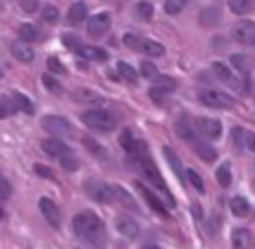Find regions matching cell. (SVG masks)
I'll return each mask as SVG.
<instances>
[{
  "label": "cell",
  "instance_id": "6da1fadb",
  "mask_svg": "<svg viewBox=\"0 0 255 249\" xmlns=\"http://www.w3.org/2000/svg\"><path fill=\"white\" fill-rule=\"evenodd\" d=\"M72 227H74L76 237H80L90 247H94V249H106V241H108L106 225H104V221L96 213H92V211H80V213H76L74 219H72Z\"/></svg>",
  "mask_w": 255,
  "mask_h": 249
},
{
  "label": "cell",
  "instance_id": "7a4b0ae2",
  "mask_svg": "<svg viewBox=\"0 0 255 249\" xmlns=\"http://www.w3.org/2000/svg\"><path fill=\"white\" fill-rule=\"evenodd\" d=\"M133 163H135V165H137V169L141 171L143 179H147L151 185H155L157 189H161V193H163V197H165L167 205H175V201L171 199V193H169V189L165 187V181H163V177H161L159 169L155 167L153 159H151L149 155H143V157H139V159H133Z\"/></svg>",
  "mask_w": 255,
  "mask_h": 249
},
{
  "label": "cell",
  "instance_id": "3957f363",
  "mask_svg": "<svg viewBox=\"0 0 255 249\" xmlns=\"http://www.w3.org/2000/svg\"><path fill=\"white\" fill-rule=\"evenodd\" d=\"M82 122L90 127V129H96V131H112L116 129L118 125V120L112 112L108 110H100V108H94V110H86L82 114Z\"/></svg>",
  "mask_w": 255,
  "mask_h": 249
},
{
  "label": "cell",
  "instance_id": "277c9868",
  "mask_svg": "<svg viewBox=\"0 0 255 249\" xmlns=\"http://www.w3.org/2000/svg\"><path fill=\"white\" fill-rule=\"evenodd\" d=\"M124 44L133 52H143L145 56H153V58L165 54L163 44H159L155 40H149V38H143V36H137V34H131V32L124 34Z\"/></svg>",
  "mask_w": 255,
  "mask_h": 249
},
{
  "label": "cell",
  "instance_id": "5b68a950",
  "mask_svg": "<svg viewBox=\"0 0 255 249\" xmlns=\"http://www.w3.org/2000/svg\"><path fill=\"white\" fill-rule=\"evenodd\" d=\"M199 102L207 108H215V110H227V108H233L235 100L233 96H229L227 92L223 90H217V88H207V90H201L197 94Z\"/></svg>",
  "mask_w": 255,
  "mask_h": 249
},
{
  "label": "cell",
  "instance_id": "8992f818",
  "mask_svg": "<svg viewBox=\"0 0 255 249\" xmlns=\"http://www.w3.org/2000/svg\"><path fill=\"white\" fill-rule=\"evenodd\" d=\"M84 191L90 199H94L98 203H112L116 199V185H108L98 179H86Z\"/></svg>",
  "mask_w": 255,
  "mask_h": 249
},
{
  "label": "cell",
  "instance_id": "52a82bcc",
  "mask_svg": "<svg viewBox=\"0 0 255 249\" xmlns=\"http://www.w3.org/2000/svg\"><path fill=\"white\" fill-rule=\"evenodd\" d=\"M211 72L215 74V78L223 84H227L229 88H233L235 92H243L245 90V78H241L239 74H235L229 66H225L223 62H213L211 64Z\"/></svg>",
  "mask_w": 255,
  "mask_h": 249
},
{
  "label": "cell",
  "instance_id": "ba28073f",
  "mask_svg": "<svg viewBox=\"0 0 255 249\" xmlns=\"http://www.w3.org/2000/svg\"><path fill=\"white\" fill-rule=\"evenodd\" d=\"M110 26H112V14L110 12H98L88 20L86 30H88V36L100 38L110 30Z\"/></svg>",
  "mask_w": 255,
  "mask_h": 249
},
{
  "label": "cell",
  "instance_id": "9c48e42d",
  "mask_svg": "<svg viewBox=\"0 0 255 249\" xmlns=\"http://www.w3.org/2000/svg\"><path fill=\"white\" fill-rule=\"evenodd\" d=\"M38 207H40V211H42V215H44V219L48 221V225H52L54 229H58L60 227V223H62V213H60V207L50 199V197H40V201H38Z\"/></svg>",
  "mask_w": 255,
  "mask_h": 249
},
{
  "label": "cell",
  "instance_id": "30bf717a",
  "mask_svg": "<svg viewBox=\"0 0 255 249\" xmlns=\"http://www.w3.org/2000/svg\"><path fill=\"white\" fill-rule=\"evenodd\" d=\"M42 127L48 131V133H54V135H66L72 131V125L66 118L62 116H46L42 118Z\"/></svg>",
  "mask_w": 255,
  "mask_h": 249
},
{
  "label": "cell",
  "instance_id": "8fae6325",
  "mask_svg": "<svg viewBox=\"0 0 255 249\" xmlns=\"http://www.w3.org/2000/svg\"><path fill=\"white\" fill-rule=\"evenodd\" d=\"M195 129L199 135H203L205 139H217L221 135V124L217 120L211 118H197L195 122Z\"/></svg>",
  "mask_w": 255,
  "mask_h": 249
},
{
  "label": "cell",
  "instance_id": "7c38bea8",
  "mask_svg": "<svg viewBox=\"0 0 255 249\" xmlns=\"http://www.w3.org/2000/svg\"><path fill=\"white\" fill-rule=\"evenodd\" d=\"M135 187L139 189V193L143 195V199H145V203L155 211V213H159L161 217H167L169 215V211H167V207H165V203L161 201V197L159 195H155L149 187H145L141 181H135Z\"/></svg>",
  "mask_w": 255,
  "mask_h": 249
},
{
  "label": "cell",
  "instance_id": "4fadbf2b",
  "mask_svg": "<svg viewBox=\"0 0 255 249\" xmlns=\"http://www.w3.org/2000/svg\"><path fill=\"white\" fill-rule=\"evenodd\" d=\"M231 36L241 44H255V24L241 20L231 28Z\"/></svg>",
  "mask_w": 255,
  "mask_h": 249
},
{
  "label": "cell",
  "instance_id": "5bb4252c",
  "mask_svg": "<svg viewBox=\"0 0 255 249\" xmlns=\"http://www.w3.org/2000/svg\"><path fill=\"white\" fill-rule=\"evenodd\" d=\"M116 229H118V233H120L122 237H126V239H135V237L139 235V225H137V221H135L133 217H129V215H120V217L116 219Z\"/></svg>",
  "mask_w": 255,
  "mask_h": 249
},
{
  "label": "cell",
  "instance_id": "9a60e30c",
  "mask_svg": "<svg viewBox=\"0 0 255 249\" xmlns=\"http://www.w3.org/2000/svg\"><path fill=\"white\" fill-rule=\"evenodd\" d=\"M42 149H44V153H48L50 157H58V159H62V157H66V155L72 153V149H70L62 139H58V137L44 139V141H42Z\"/></svg>",
  "mask_w": 255,
  "mask_h": 249
},
{
  "label": "cell",
  "instance_id": "2e32d148",
  "mask_svg": "<svg viewBox=\"0 0 255 249\" xmlns=\"http://www.w3.org/2000/svg\"><path fill=\"white\" fill-rule=\"evenodd\" d=\"M66 18H68V24L70 26H80L88 18V6H86V2L84 0H76L74 4H70Z\"/></svg>",
  "mask_w": 255,
  "mask_h": 249
},
{
  "label": "cell",
  "instance_id": "e0dca14e",
  "mask_svg": "<svg viewBox=\"0 0 255 249\" xmlns=\"http://www.w3.org/2000/svg\"><path fill=\"white\" fill-rule=\"evenodd\" d=\"M74 54H78L80 58H86V60H96V62H104L108 60V52L104 48H96V46H90V44H80Z\"/></svg>",
  "mask_w": 255,
  "mask_h": 249
},
{
  "label": "cell",
  "instance_id": "ac0fdd59",
  "mask_svg": "<svg viewBox=\"0 0 255 249\" xmlns=\"http://www.w3.org/2000/svg\"><path fill=\"white\" fill-rule=\"evenodd\" d=\"M175 131H177V135L179 137H183L185 141H189V143H193L195 139H197V129H195V124L191 125V122L185 118V116H181L177 122H175Z\"/></svg>",
  "mask_w": 255,
  "mask_h": 249
},
{
  "label": "cell",
  "instance_id": "d6986e66",
  "mask_svg": "<svg viewBox=\"0 0 255 249\" xmlns=\"http://www.w3.org/2000/svg\"><path fill=\"white\" fill-rule=\"evenodd\" d=\"M10 52H12V56L16 58V60H20V62H32L34 60V52H32V48H30V44L28 42H24V40H14L12 44H10Z\"/></svg>",
  "mask_w": 255,
  "mask_h": 249
},
{
  "label": "cell",
  "instance_id": "ffe728a7",
  "mask_svg": "<svg viewBox=\"0 0 255 249\" xmlns=\"http://www.w3.org/2000/svg\"><path fill=\"white\" fill-rule=\"evenodd\" d=\"M191 145L195 147L197 155H199L203 161H215L217 151H215V147H213V145H209V143H207V139H199V137H197Z\"/></svg>",
  "mask_w": 255,
  "mask_h": 249
},
{
  "label": "cell",
  "instance_id": "44dd1931",
  "mask_svg": "<svg viewBox=\"0 0 255 249\" xmlns=\"http://www.w3.org/2000/svg\"><path fill=\"white\" fill-rule=\"evenodd\" d=\"M231 245L233 249H249L251 247V233L243 227L239 229H233L231 233Z\"/></svg>",
  "mask_w": 255,
  "mask_h": 249
},
{
  "label": "cell",
  "instance_id": "7402d4cb",
  "mask_svg": "<svg viewBox=\"0 0 255 249\" xmlns=\"http://www.w3.org/2000/svg\"><path fill=\"white\" fill-rule=\"evenodd\" d=\"M229 209H231V213H233L235 217H247L249 211H251V205H249V201H247L245 197L235 195V197H231V201H229Z\"/></svg>",
  "mask_w": 255,
  "mask_h": 249
},
{
  "label": "cell",
  "instance_id": "603a6c76",
  "mask_svg": "<svg viewBox=\"0 0 255 249\" xmlns=\"http://www.w3.org/2000/svg\"><path fill=\"white\" fill-rule=\"evenodd\" d=\"M231 64H233L235 72H237L241 78L247 80L249 70H251V60H249L247 56H243V54H233V56H231Z\"/></svg>",
  "mask_w": 255,
  "mask_h": 249
},
{
  "label": "cell",
  "instance_id": "cb8c5ba5",
  "mask_svg": "<svg viewBox=\"0 0 255 249\" xmlns=\"http://www.w3.org/2000/svg\"><path fill=\"white\" fill-rule=\"evenodd\" d=\"M163 155H165V159H167V163H169V167H171V171L177 175V179L183 183V167H181V161H179V157L175 155V151L171 149V147H163Z\"/></svg>",
  "mask_w": 255,
  "mask_h": 249
},
{
  "label": "cell",
  "instance_id": "d4e9b609",
  "mask_svg": "<svg viewBox=\"0 0 255 249\" xmlns=\"http://www.w3.org/2000/svg\"><path fill=\"white\" fill-rule=\"evenodd\" d=\"M227 6L235 16H245L255 8V0H227Z\"/></svg>",
  "mask_w": 255,
  "mask_h": 249
},
{
  "label": "cell",
  "instance_id": "484cf974",
  "mask_svg": "<svg viewBox=\"0 0 255 249\" xmlns=\"http://www.w3.org/2000/svg\"><path fill=\"white\" fill-rule=\"evenodd\" d=\"M151 88H157L159 92L163 94H171L177 90V82L171 78V76H165V74H159L155 80H153V86Z\"/></svg>",
  "mask_w": 255,
  "mask_h": 249
},
{
  "label": "cell",
  "instance_id": "4316f807",
  "mask_svg": "<svg viewBox=\"0 0 255 249\" xmlns=\"http://www.w3.org/2000/svg\"><path fill=\"white\" fill-rule=\"evenodd\" d=\"M12 102H14V106H16V110H20V112H24V114H34V104H32V100L26 96V94H22V92H14L12 94Z\"/></svg>",
  "mask_w": 255,
  "mask_h": 249
},
{
  "label": "cell",
  "instance_id": "83f0119b",
  "mask_svg": "<svg viewBox=\"0 0 255 249\" xmlns=\"http://www.w3.org/2000/svg\"><path fill=\"white\" fill-rule=\"evenodd\" d=\"M18 36H20V40L32 44V42H38L40 40V30L34 24H22L18 28Z\"/></svg>",
  "mask_w": 255,
  "mask_h": 249
},
{
  "label": "cell",
  "instance_id": "f1b7e54d",
  "mask_svg": "<svg viewBox=\"0 0 255 249\" xmlns=\"http://www.w3.org/2000/svg\"><path fill=\"white\" fill-rule=\"evenodd\" d=\"M199 20H201L203 26H215V24H219L221 16H219V10L217 8H205L199 14Z\"/></svg>",
  "mask_w": 255,
  "mask_h": 249
},
{
  "label": "cell",
  "instance_id": "f546056e",
  "mask_svg": "<svg viewBox=\"0 0 255 249\" xmlns=\"http://www.w3.org/2000/svg\"><path fill=\"white\" fill-rule=\"evenodd\" d=\"M118 74H120V78H124V80H128V82H135L137 80V72H135V68H131V64H128V62H124V60H120L118 62Z\"/></svg>",
  "mask_w": 255,
  "mask_h": 249
},
{
  "label": "cell",
  "instance_id": "4dcf8cb0",
  "mask_svg": "<svg viewBox=\"0 0 255 249\" xmlns=\"http://www.w3.org/2000/svg\"><path fill=\"white\" fill-rule=\"evenodd\" d=\"M215 179H217V183L221 187H229L231 185V165L229 163L219 165L217 171H215Z\"/></svg>",
  "mask_w": 255,
  "mask_h": 249
},
{
  "label": "cell",
  "instance_id": "1f68e13d",
  "mask_svg": "<svg viewBox=\"0 0 255 249\" xmlns=\"http://www.w3.org/2000/svg\"><path fill=\"white\" fill-rule=\"evenodd\" d=\"M189 2H191V0H165L163 10H165L167 14H171V16H175V14H179Z\"/></svg>",
  "mask_w": 255,
  "mask_h": 249
},
{
  "label": "cell",
  "instance_id": "d6a6232c",
  "mask_svg": "<svg viewBox=\"0 0 255 249\" xmlns=\"http://www.w3.org/2000/svg\"><path fill=\"white\" fill-rule=\"evenodd\" d=\"M135 14H137L139 18H143V20H151V16H153V6H151V2H147V0L137 2V4H135Z\"/></svg>",
  "mask_w": 255,
  "mask_h": 249
},
{
  "label": "cell",
  "instance_id": "836d02e7",
  "mask_svg": "<svg viewBox=\"0 0 255 249\" xmlns=\"http://www.w3.org/2000/svg\"><path fill=\"white\" fill-rule=\"evenodd\" d=\"M74 100L76 102H100V96L98 94H94V92H90V90H76L74 92Z\"/></svg>",
  "mask_w": 255,
  "mask_h": 249
},
{
  "label": "cell",
  "instance_id": "e575fe53",
  "mask_svg": "<svg viewBox=\"0 0 255 249\" xmlns=\"http://www.w3.org/2000/svg\"><path fill=\"white\" fill-rule=\"evenodd\" d=\"M185 177L189 179V183L199 191V193H203L205 191V185H203V179H201V175L197 173V171H193V169H187L185 171Z\"/></svg>",
  "mask_w": 255,
  "mask_h": 249
},
{
  "label": "cell",
  "instance_id": "d590c367",
  "mask_svg": "<svg viewBox=\"0 0 255 249\" xmlns=\"http://www.w3.org/2000/svg\"><path fill=\"white\" fill-rule=\"evenodd\" d=\"M139 74H141L143 78L155 80V78H157V68H155L151 62H145V60H141V64H139Z\"/></svg>",
  "mask_w": 255,
  "mask_h": 249
},
{
  "label": "cell",
  "instance_id": "8d00e7d4",
  "mask_svg": "<svg viewBox=\"0 0 255 249\" xmlns=\"http://www.w3.org/2000/svg\"><path fill=\"white\" fill-rule=\"evenodd\" d=\"M12 112H16L14 102H12L8 96H2V98H0V118H8Z\"/></svg>",
  "mask_w": 255,
  "mask_h": 249
},
{
  "label": "cell",
  "instance_id": "74e56055",
  "mask_svg": "<svg viewBox=\"0 0 255 249\" xmlns=\"http://www.w3.org/2000/svg\"><path fill=\"white\" fill-rule=\"evenodd\" d=\"M245 135H247V131H245L243 127H239V125H235V127L231 129V137H233V145H235L237 149H241V147L245 145Z\"/></svg>",
  "mask_w": 255,
  "mask_h": 249
},
{
  "label": "cell",
  "instance_id": "f35d334b",
  "mask_svg": "<svg viewBox=\"0 0 255 249\" xmlns=\"http://www.w3.org/2000/svg\"><path fill=\"white\" fill-rule=\"evenodd\" d=\"M58 16H60V12H58V8H56L54 4H46V6L42 8V18H44L46 22L54 24V22L58 20Z\"/></svg>",
  "mask_w": 255,
  "mask_h": 249
},
{
  "label": "cell",
  "instance_id": "ab89813d",
  "mask_svg": "<svg viewBox=\"0 0 255 249\" xmlns=\"http://www.w3.org/2000/svg\"><path fill=\"white\" fill-rule=\"evenodd\" d=\"M62 44H64L70 52H74V50L82 44V40H80V36H76V34H62Z\"/></svg>",
  "mask_w": 255,
  "mask_h": 249
},
{
  "label": "cell",
  "instance_id": "60d3db41",
  "mask_svg": "<svg viewBox=\"0 0 255 249\" xmlns=\"http://www.w3.org/2000/svg\"><path fill=\"white\" fill-rule=\"evenodd\" d=\"M46 68H48V72H52V74H66L64 64H62L58 58H54V56H50V58L46 60Z\"/></svg>",
  "mask_w": 255,
  "mask_h": 249
},
{
  "label": "cell",
  "instance_id": "b9f144b4",
  "mask_svg": "<svg viewBox=\"0 0 255 249\" xmlns=\"http://www.w3.org/2000/svg\"><path fill=\"white\" fill-rule=\"evenodd\" d=\"M42 82H44V88H46L48 92H52V94H60V92H62V86H60L58 80H54L50 74H44V76H42Z\"/></svg>",
  "mask_w": 255,
  "mask_h": 249
},
{
  "label": "cell",
  "instance_id": "7bdbcfd3",
  "mask_svg": "<svg viewBox=\"0 0 255 249\" xmlns=\"http://www.w3.org/2000/svg\"><path fill=\"white\" fill-rule=\"evenodd\" d=\"M60 163H62V167H64V169H68V171L78 169V159H76V155H74V153H70V155L62 157V159H60Z\"/></svg>",
  "mask_w": 255,
  "mask_h": 249
},
{
  "label": "cell",
  "instance_id": "ee69618b",
  "mask_svg": "<svg viewBox=\"0 0 255 249\" xmlns=\"http://www.w3.org/2000/svg\"><path fill=\"white\" fill-rule=\"evenodd\" d=\"M149 98L153 100V104H157V106H163V104H165V98H167V94L159 92L157 88H151V90H149Z\"/></svg>",
  "mask_w": 255,
  "mask_h": 249
},
{
  "label": "cell",
  "instance_id": "f6af8a7d",
  "mask_svg": "<svg viewBox=\"0 0 255 249\" xmlns=\"http://www.w3.org/2000/svg\"><path fill=\"white\" fill-rule=\"evenodd\" d=\"M24 12H36L38 10V0H16Z\"/></svg>",
  "mask_w": 255,
  "mask_h": 249
},
{
  "label": "cell",
  "instance_id": "bcb514c9",
  "mask_svg": "<svg viewBox=\"0 0 255 249\" xmlns=\"http://www.w3.org/2000/svg\"><path fill=\"white\" fill-rule=\"evenodd\" d=\"M245 147L251 153H255V131H247V135H245Z\"/></svg>",
  "mask_w": 255,
  "mask_h": 249
},
{
  "label": "cell",
  "instance_id": "7dc6e473",
  "mask_svg": "<svg viewBox=\"0 0 255 249\" xmlns=\"http://www.w3.org/2000/svg\"><path fill=\"white\" fill-rule=\"evenodd\" d=\"M0 185H2V199L6 201V199L10 197V193H12V187H10V183H8V179H6V177L0 181Z\"/></svg>",
  "mask_w": 255,
  "mask_h": 249
},
{
  "label": "cell",
  "instance_id": "c3c4849f",
  "mask_svg": "<svg viewBox=\"0 0 255 249\" xmlns=\"http://www.w3.org/2000/svg\"><path fill=\"white\" fill-rule=\"evenodd\" d=\"M36 171H38L40 175H46V177H52V171H50V169H46L44 165H36Z\"/></svg>",
  "mask_w": 255,
  "mask_h": 249
},
{
  "label": "cell",
  "instance_id": "681fc988",
  "mask_svg": "<svg viewBox=\"0 0 255 249\" xmlns=\"http://www.w3.org/2000/svg\"><path fill=\"white\" fill-rule=\"evenodd\" d=\"M143 249H159V247H157V245H145Z\"/></svg>",
  "mask_w": 255,
  "mask_h": 249
},
{
  "label": "cell",
  "instance_id": "f907efd6",
  "mask_svg": "<svg viewBox=\"0 0 255 249\" xmlns=\"http://www.w3.org/2000/svg\"><path fill=\"white\" fill-rule=\"evenodd\" d=\"M253 98H255V88H253Z\"/></svg>",
  "mask_w": 255,
  "mask_h": 249
}]
</instances>
